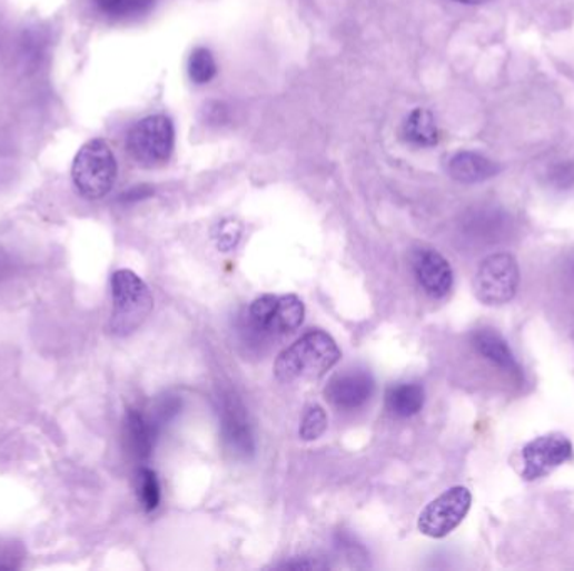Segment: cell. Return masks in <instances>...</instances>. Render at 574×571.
I'll return each instance as SVG.
<instances>
[{
	"instance_id": "cell-12",
	"label": "cell",
	"mask_w": 574,
	"mask_h": 571,
	"mask_svg": "<svg viewBox=\"0 0 574 571\" xmlns=\"http://www.w3.org/2000/svg\"><path fill=\"white\" fill-rule=\"evenodd\" d=\"M305 313V303L299 297H277L276 305H274L269 323H267V337H283L295 332L301 327Z\"/></svg>"
},
{
	"instance_id": "cell-9",
	"label": "cell",
	"mask_w": 574,
	"mask_h": 571,
	"mask_svg": "<svg viewBox=\"0 0 574 571\" xmlns=\"http://www.w3.org/2000/svg\"><path fill=\"white\" fill-rule=\"evenodd\" d=\"M375 391V381L368 372H348L336 375L325 389L326 399L335 408L352 411L362 408Z\"/></svg>"
},
{
	"instance_id": "cell-6",
	"label": "cell",
	"mask_w": 574,
	"mask_h": 571,
	"mask_svg": "<svg viewBox=\"0 0 574 571\" xmlns=\"http://www.w3.org/2000/svg\"><path fill=\"white\" fill-rule=\"evenodd\" d=\"M471 504L472 494L467 488H451L425 507L418 517V530L425 537H447L467 517Z\"/></svg>"
},
{
	"instance_id": "cell-19",
	"label": "cell",
	"mask_w": 574,
	"mask_h": 571,
	"mask_svg": "<svg viewBox=\"0 0 574 571\" xmlns=\"http://www.w3.org/2000/svg\"><path fill=\"white\" fill-rule=\"evenodd\" d=\"M188 74L196 84H207L217 76V62L207 48L194 49L188 59Z\"/></svg>"
},
{
	"instance_id": "cell-2",
	"label": "cell",
	"mask_w": 574,
	"mask_h": 571,
	"mask_svg": "<svg viewBox=\"0 0 574 571\" xmlns=\"http://www.w3.org/2000/svg\"><path fill=\"white\" fill-rule=\"evenodd\" d=\"M118 163L110 144L100 138L79 148L72 161V183L86 200H101L113 190Z\"/></svg>"
},
{
	"instance_id": "cell-3",
	"label": "cell",
	"mask_w": 574,
	"mask_h": 571,
	"mask_svg": "<svg viewBox=\"0 0 574 571\" xmlns=\"http://www.w3.org/2000/svg\"><path fill=\"white\" fill-rule=\"evenodd\" d=\"M111 333L127 337L137 332L154 310V295L147 283L131 270H118L111 277Z\"/></svg>"
},
{
	"instance_id": "cell-10",
	"label": "cell",
	"mask_w": 574,
	"mask_h": 571,
	"mask_svg": "<svg viewBox=\"0 0 574 571\" xmlns=\"http://www.w3.org/2000/svg\"><path fill=\"white\" fill-rule=\"evenodd\" d=\"M472 345H474L478 354L493 362L497 368L511 372V374H519V364H517L516 358H514L506 340L499 333L491 329L477 330L472 335Z\"/></svg>"
},
{
	"instance_id": "cell-15",
	"label": "cell",
	"mask_w": 574,
	"mask_h": 571,
	"mask_svg": "<svg viewBox=\"0 0 574 571\" xmlns=\"http://www.w3.org/2000/svg\"><path fill=\"white\" fill-rule=\"evenodd\" d=\"M224 435L234 451L240 452V454L253 452L254 442L249 422H247L243 409L237 408L236 404L227 405L224 411Z\"/></svg>"
},
{
	"instance_id": "cell-16",
	"label": "cell",
	"mask_w": 574,
	"mask_h": 571,
	"mask_svg": "<svg viewBox=\"0 0 574 571\" xmlns=\"http://www.w3.org/2000/svg\"><path fill=\"white\" fill-rule=\"evenodd\" d=\"M387 408L398 418H410L422 411L425 404V391L420 384H398L388 389Z\"/></svg>"
},
{
	"instance_id": "cell-11",
	"label": "cell",
	"mask_w": 574,
	"mask_h": 571,
	"mask_svg": "<svg viewBox=\"0 0 574 571\" xmlns=\"http://www.w3.org/2000/svg\"><path fill=\"white\" fill-rule=\"evenodd\" d=\"M499 171L497 164L474 151H461L448 161V173L461 183H478L489 180Z\"/></svg>"
},
{
	"instance_id": "cell-7",
	"label": "cell",
	"mask_w": 574,
	"mask_h": 571,
	"mask_svg": "<svg viewBox=\"0 0 574 571\" xmlns=\"http://www.w3.org/2000/svg\"><path fill=\"white\" fill-rule=\"evenodd\" d=\"M573 458V444L563 434H546L527 442L523 449V478L540 480Z\"/></svg>"
},
{
	"instance_id": "cell-1",
	"label": "cell",
	"mask_w": 574,
	"mask_h": 571,
	"mask_svg": "<svg viewBox=\"0 0 574 571\" xmlns=\"http://www.w3.org/2000/svg\"><path fill=\"white\" fill-rule=\"evenodd\" d=\"M342 359L335 339L325 330H309L277 355L274 374L283 384L321 379Z\"/></svg>"
},
{
	"instance_id": "cell-8",
	"label": "cell",
	"mask_w": 574,
	"mask_h": 571,
	"mask_svg": "<svg viewBox=\"0 0 574 571\" xmlns=\"http://www.w3.org/2000/svg\"><path fill=\"white\" fill-rule=\"evenodd\" d=\"M415 277L425 293L434 299H444L454 286V272L445 257L432 249L417 250L412 259Z\"/></svg>"
},
{
	"instance_id": "cell-18",
	"label": "cell",
	"mask_w": 574,
	"mask_h": 571,
	"mask_svg": "<svg viewBox=\"0 0 574 571\" xmlns=\"http://www.w3.org/2000/svg\"><path fill=\"white\" fill-rule=\"evenodd\" d=\"M95 4L107 18L128 19L145 14L154 0H95Z\"/></svg>"
},
{
	"instance_id": "cell-23",
	"label": "cell",
	"mask_w": 574,
	"mask_h": 571,
	"mask_svg": "<svg viewBox=\"0 0 574 571\" xmlns=\"http://www.w3.org/2000/svg\"><path fill=\"white\" fill-rule=\"evenodd\" d=\"M455 2H461V4L475 6L483 4V2H486V0H455Z\"/></svg>"
},
{
	"instance_id": "cell-4",
	"label": "cell",
	"mask_w": 574,
	"mask_h": 571,
	"mask_svg": "<svg viewBox=\"0 0 574 571\" xmlns=\"http://www.w3.org/2000/svg\"><path fill=\"white\" fill-rule=\"evenodd\" d=\"M174 148V123L165 114L144 118L128 131V153L140 167L155 168L167 163Z\"/></svg>"
},
{
	"instance_id": "cell-20",
	"label": "cell",
	"mask_w": 574,
	"mask_h": 571,
	"mask_svg": "<svg viewBox=\"0 0 574 571\" xmlns=\"http://www.w3.org/2000/svg\"><path fill=\"white\" fill-rule=\"evenodd\" d=\"M328 428V415L321 405L315 404L308 408V411L303 415L301 428H299V435L303 441H316L325 434Z\"/></svg>"
},
{
	"instance_id": "cell-5",
	"label": "cell",
	"mask_w": 574,
	"mask_h": 571,
	"mask_svg": "<svg viewBox=\"0 0 574 571\" xmlns=\"http://www.w3.org/2000/svg\"><path fill=\"white\" fill-rule=\"evenodd\" d=\"M519 286V267L509 253H494L478 266L474 293L484 305H504L514 299Z\"/></svg>"
},
{
	"instance_id": "cell-21",
	"label": "cell",
	"mask_w": 574,
	"mask_h": 571,
	"mask_svg": "<svg viewBox=\"0 0 574 571\" xmlns=\"http://www.w3.org/2000/svg\"><path fill=\"white\" fill-rule=\"evenodd\" d=\"M243 227L234 220H224L214 230V242L220 252H232L239 246Z\"/></svg>"
},
{
	"instance_id": "cell-17",
	"label": "cell",
	"mask_w": 574,
	"mask_h": 571,
	"mask_svg": "<svg viewBox=\"0 0 574 571\" xmlns=\"http://www.w3.org/2000/svg\"><path fill=\"white\" fill-rule=\"evenodd\" d=\"M135 488H137L138 503L141 504L144 511L151 513L157 510L161 498L157 473L150 468H140L135 478Z\"/></svg>"
},
{
	"instance_id": "cell-22",
	"label": "cell",
	"mask_w": 574,
	"mask_h": 571,
	"mask_svg": "<svg viewBox=\"0 0 574 571\" xmlns=\"http://www.w3.org/2000/svg\"><path fill=\"white\" fill-rule=\"evenodd\" d=\"M151 190L148 187H140V188H131L128 193L123 194L125 200L127 201H137L141 200V198L150 197Z\"/></svg>"
},
{
	"instance_id": "cell-13",
	"label": "cell",
	"mask_w": 574,
	"mask_h": 571,
	"mask_svg": "<svg viewBox=\"0 0 574 571\" xmlns=\"http://www.w3.org/2000/svg\"><path fill=\"white\" fill-rule=\"evenodd\" d=\"M157 424L148 421L141 412L130 411L125 419V439L128 449L138 460H147L154 451Z\"/></svg>"
},
{
	"instance_id": "cell-14",
	"label": "cell",
	"mask_w": 574,
	"mask_h": 571,
	"mask_svg": "<svg viewBox=\"0 0 574 571\" xmlns=\"http://www.w3.org/2000/svg\"><path fill=\"white\" fill-rule=\"evenodd\" d=\"M404 137L415 147H435L441 140L434 114L427 109L417 108L408 114L404 123Z\"/></svg>"
}]
</instances>
